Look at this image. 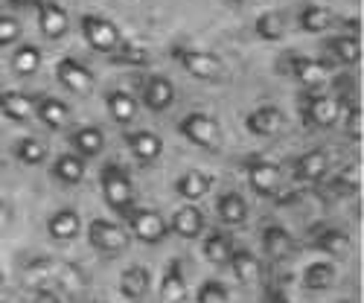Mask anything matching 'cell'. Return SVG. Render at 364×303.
<instances>
[{
	"mask_svg": "<svg viewBox=\"0 0 364 303\" xmlns=\"http://www.w3.org/2000/svg\"><path fill=\"white\" fill-rule=\"evenodd\" d=\"M105 108H108L111 119H114V123H119V126L134 123V119H137V111H140L137 100L129 94V90H123V87L108 90V94H105Z\"/></svg>",
	"mask_w": 364,
	"mask_h": 303,
	"instance_id": "obj_23",
	"label": "cell"
},
{
	"mask_svg": "<svg viewBox=\"0 0 364 303\" xmlns=\"http://www.w3.org/2000/svg\"><path fill=\"white\" fill-rule=\"evenodd\" d=\"M126 146H129L132 155H134L140 164H146V166L155 164V161L164 155V140H161V134L149 132V129L126 134Z\"/></svg>",
	"mask_w": 364,
	"mask_h": 303,
	"instance_id": "obj_20",
	"label": "cell"
},
{
	"mask_svg": "<svg viewBox=\"0 0 364 303\" xmlns=\"http://www.w3.org/2000/svg\"><path fill=\"white\" fill-rule=\"evenodd\" d=\"M55 79L62 82L70 94H79V97L90 94V90L97 87V76L90 73L87 65H82L79 58H73V55H62L55 62Z\"/></svg>",
	"mask_w": 364,
	"mask_h": 303,
	"instance_id": "obj_10",
	"label": "cell"
},
{
	"mask_svg": "<svg viewBox=\"0 0 364 303\" xmlns=\"http://www.w3.org/2000/svg\"><path fill=\"white\" fill-rule=\"evenodd\" d=\"M82 230V216H79V210L73 207H62V210H55V213H50L47 219V233L58 242H70L76 239Z\"/></svg>",
	"mask_w": 364,
	"mask_h": 303,
	"instance_id": "obj_24",
	"label": "cell"
},
{
	"mask_svg": "<svg viewBox=\"0 0 364 303\" xmlns=\"http://www.w3.org/2000/svg\"><path fill=\"white\" fill-rule=\"evenodd\" d=\"M158 297H161V303H184L190 297V286H187L184 265H181V260H172L166 265L161 289H158Z\"/></svg>",
	"mask_w": 364,
	"mask_h": 303,
	"instance_id": "obj_18",
	"label": "cell"
},
{
	"mask_svg": "<svg viewBox=\"0 0 364 303\" xmlns=\"http://www.w3.org/2000/svg\"><path fill=\"white\" fill-rule=\"evenodd\" d=\"M169 230L181 239H198L204 233V213L196 201L178 207L172 213V222H169Z\"/></svg>",
	"mask_w": 364,
	"mask_h": 303,
	"instance_id": "obj_17",
	"label": "cell"
},
{
	"mask_svg": "<svg viewBox=\"0 0 364 303\" xmlns=\"http://www.w3.org/2000/svg\"><path fill=\"white\" fill-rule=\"evenodd\" d=\"M210 190H213V175H207L201 169H187L184 175L175 181V193L184 198V201H198Z\"/></svg>",
	"mask_w": 364,
	"mask_h": 303,
	"instance_id": "obj_28",
	"label": "cell"
},
{
	"mask_svg": "<svg viewBox=\"0 0 364 303\" xmlns=\"http://www.w3.org/2000/svg\"><path fill=\"white\" fill-rule=\"evenodd\" d=\"M23 277L29 280V286H47V283H55L58 289H65L70 294H79L85 292L87 286V277L85 271L73 262H65V260H50V257H38L33 260L26 268H23Z\"/></svg>",
	"mask_w": 364,
	"mask_h": 303,
	"instance_id": "obj_1",
	"label": "cell"
},
{
	"mask_svg": "<svg viewBox=\"0 0 364 303\" xmlns=\"http://www.w3.org/2000/svg\"><path fill=\"white\" fill-rule=\"evenodd\" d=\"M172 58L184 68V73H190L193 79L201 82H216L225 73L222 58L213 55L210 50H196V47H172Z\"/></svg>",
	"mask_w": 364,
	"mask_h": 303,
	"instance_id": "obj_3",
	"label": "cell"
},
{
	"mask_svg": "<svg viewBox=\"0 0 364 303\" xmlns=\"http://www.w3.org/2000/svg\"><path fill=\"white\" fill-rule=\"evenodd\" d=\"M53 178L62 181V184L73 187V184H82L85 181V158H79L76 152H65V155H58L50 166Z\"/></svg>",
	"mask_w": 364,
	"mask_h": 303,
	"instance_id": "obj_33",
	"label": "cell"
},
{
	"mask_svg": "<svg viewBox=\"0 0 364 303\" xmlns=\"http://www.w3.org/2000/svg\"><path fill=\"white\" fill-rule=\"evenodd\" d=\"M100 187H102V198L114 213L126 216L137 201V190H134V178L126 172V166L119 164H105L100 169Z\"/></svg>",
	"mask_w": 364,
	"mask_h": 303,
	"instance_id": "obj_2",
	"label": "cell"
},
{
	"mask_svg": "<svg viewBox=\"0 0 364 303\" xmlns=\"http://www.w3.org/2000/svg\"><path fill=\"white\" fill-rule=\"evenodd\" d=\"M245 129L254 137H274L286 129V114L277 105H259L245 117Z\"/></svg>",
	"mask_w": 364,
	"mask_h": 303,
	"instance_id": "obj_14",
	"label": "cell"
},
{
	"mask_svg": "<svg viewBox=\"0 0 364 303\" xmlns=\"http://www.w3.org/2000/svg\"><path fill=\"white\" fill-rule=\"evenodd\" d=\"M265 303H291L280 289H268V294H265Z\"/></svg>",
	"mask_w": 364,
	"mask_h": 303,
	"instance_id": "obj_43",
	"label": "cell"
},
{
	"mask_svg": "<svg viewBox=\"0 0 364 303\" xmlns=\"http://www.w3.org/2000/svg\"><path fill=\"white\" fill-rule=\"evenodd\" d=\"M262 248H265V257L268 260H274V262H283L294 254V236L277 225V222H271L262 228Z\"/></svg>",
	"mask_w": 364,
	"mask_h": 303,
	"instance_id": "obj_16",
	"label": "cell"
},
{
	"mask_svg": "<svg viewBox=\"0 0 364 303\" xmlns=\"http://www.w3.org/2000/svg\"><path fill=\"white\" fill-rule=\"evenodd\" d=\"M196 303H230V292L222 280H204L196 292Z\"/></svg>",
	"mask_w": 364,
	"mask_h": 303,
	"instance_id": "obj_39",
	"label": "cell"
},
{
	"mask_svg": "<svg viewBox=\"0 0 364 303\" xmlns=\"http://www.w3.org/2000/svg\"><path fill=\"white\" fill-rule=\"evenodd\" d=\"M87 242L100 254H119L129 245V233L123 225H117L111 219H94L87 225Z\"/></svg>",
	"mask_w": 364,
	"mask_h": 303,
	"instance_id": "obj_9",
	"label": "cell"
},
{
	"mask_svg": "<svg viewBox=\"0 0 364 303\" xmlns=\"http://www.w3.org/2000/svg\"><path fill=\"white\" fill-rule=\"evenodd\" d=\"M41 303H58V300H53V297H44V300H41Z\"/></svg>",
	"mask_w": 364,
	"mask_h": 303,
	"instance_id": "obj_46",
	"label": "cell"
},
{
	"mask_svg": "<svg viewBox=\"0 0 364 303\" xmlns=\"http://www.w3.org/2000/svg\"><path fill=\"white\" fill-rule=\"evenodd\" d=\"M289 73L303 85V87H321L329 76H332V65L326 62H318V58H309V55H291L289 58Z\"/></svg>",
	"mask_w": 364,
	"mask_h": 303,
	"instance_id": "obj_13",
	"label": "cell"
},
{
	"mask_svg": "<svg viewBox=\"0 0 364 303\" xmlns=\"http://www.w3.org/2000/svg\"><path fill=\"white\" fill-rule=\"evenodd\" d=\"M149 283H151V271L146 265H129V268H123V275H119V294L137 303L146 297Z\"/></svg>",
	"mask_w": 364,
	"mask_h": 303,
	"instance_id": "obj_29",
	"label": "cell"
},
{
	"mask_svg": "<svg viewBox=\"0 0 364 303\" xmlns=\"http://www.w3.org/2000/svg\"><path fill=\"white\" fill-rule=\"evenodd\" d=\"M216 213L225 225L236 228V225H245L248 222V201L242 198L236 190H228L216 198Z\"/></svg>",
	"mask_w": 364,
	"mask_h": 303,
	"instance_id": "obj_31",
	"label": "cell"
},
{
	"mask_svg": "<svg viewBox=\"0 0 364 303\" xmlns=\"http://www.w3.org/2000/svg\"><path fill=\"white\" fill-rule=\"evenodd\" d=\"M9 219V210H6V204H4V198H0V225H4Z\"/></svg>",
	"mask_w": 364,
	"mask_h": 303,
	"instance_id": "obj_44",
	"label": "cell"
},
{
	"mask_svg": "<svg viewBox=\"0 0 364 303\" xmlns=\"http://www.w3.org/2000/svg\"><path fill=\"white\" fill-rule=\"evenodd\" d=\"M36 119H41L50 132H62L70 123V105L55 97H36Z\"/></svg>",
	"mask_w": 364,
	"mask_h": 303,
	"instance_id": "obj_22",
	"label": "cell"
},
{
	"mask_svg": "<svg viewBox=\"0 0 364 303\" xmlns=\"http://www.w3.org/2000/svg\"><path fill=\"white\" fill-rule=\"evenodd\" d=\"M344 117V129H347V137L350 140H355V143H361V105H350L347 108V114H341Z\"/></svg>",
	"mask_w": 364,
	"mask_h": 303,
	"instance_id": "obj_42",
	"label": "cell"
},
{
	"mask_svg": "<svg viewBox=\"0 0 364 303\" xmlns=\"http://www.w3.org/2000/svg\"><path fill=\"white\" fill-rule=\"evenodd\" d=\"M358 190V178L353 175V169H347V172H341V175H336L329 181V193L332 196H353Z\"/></svg>",
	"mask_w": 364,
	"mask_h": 303,
	"instance_id": "obj_41",
	"label": "cell"
},
{
	"mask_svg": "<svg viewBox=\"0 0 364 303\" xmlns=\"http://www.w3.org/2000/svg\"><path fill=\"white\" fill-rule=\"evenodd\" d=\"M126 222H129L132 236H137L146 245H161L169 236V222L164 219V213H158L151 207H132L126 213Z\"/></svg>",
	"mask_w": 364,
	"mask_h": 303,
	"instance_id": "obj_6",
	"label": "cell"
},
{
	"mask_svg": "<svg viewBox=\"0 0 364 303\" xmlns=\"http://www.w3.org/2000/svg\"><path fill=\"white\" fill-rule=\"evenodd\" d=\"M336 280H338V268L329 260H318L303 268V289L309 292H326L336 286Z\"/></svg>",
	"mask_w": 364,
	"mask_h": 303,
	"instance_id": "obj_30",
	"label": "cell"
},
{
	"mask_svg": "<svg viewBox=\"0 0 364 303\" xmlns=\"http://www.w3.org/2000/svg\"><path fill=\"white\" fill-rule=\"evenodd\" d=\"M332 23H336V15H332V9L321 6V4H306L297 12V26L303 29V33H309V36L326 33Z\"/></svg>",
	"mask_w": 364,
	"mask_h": 303,
	"instance_id": "obj_32",
	"label": "cell"
},
{
	"mask_svg": "<svg viewBox=\"0 0 364 303\" xmlns=\"http://www.w3.org/2000/svg\"><path fill=\"white\" fill-rule=\"evenodd\" d=\"M111 58H114V65H126V68H146L149 62H151V53L143 47V44H137V41H119V47L111 53Z\"/></svg>",
	"mask_w": 364,
	"mask_h": 303,
	"instance_id": "obj_37",
	"label": "cell"
},
{
	"mask_svg": "<svg viewBox=\"0 0 364 303\" xmlns=\"http://www.w3.org/2000/svg\"><path fill=\"white\" fill-rule=\"evenodd\" d=\"M79 29H82V36L87 41L90 50H97V53H105L111 55L119 41H123V33H119V26L102 15H82L79 18Z\"/></svg>",
	"mask_w": 364,
	"mask_h": 303,
	"instance_id": "obj_5",
	"label": "cell"
},
{
	"mask_svg": "<svg viewBox=\"0 0 364 303\" xmlns=\"http://www.w3.org/2000/svg\"><path fill=\"white\" fill-rule=\"evenodd\" d=\"M36 12H38V26H41L44 38L58 41V38L68 36L70 15L62 4H55V0H36Z\"/></svg>",
	"mask_w": 364,
	"mask_h": 303,
	"instance_id": "obj_11",
	"label": "cell"
},
{
	"mask_svg": "<svg viewBox=\"0 0 364 303\" xmlns=\"http://www.w3.org/2000/svg\"><path fill=\"white\" fill-rule=\"evenodd\" d=\"M140 97H143V105H146L149 111L164 114V111H169L172 102H175V85H172L164 73H149V76L143 79Z\"/></svg>",
	"mask_w": 364,
	"mask_h": 303,
	"instance_id": "obj_12",
	"label": "cell"
},
{
	"mask_svg": "<svg viewBox=\"0 0 364 303\" xmlns=\"http://www.w3.org/2000/svg\"><path fill=\"white\" fill-rule=\"evenodd\" d=\"M300 111H303V119L315 129H329L341 123V114H344V102L341 97L336 94H306L300 102Z\"/></svg>",
	"mask_w": 364,
	"mask_h": 303,
	"instance_id": "obj_7",
	"label": "cell"
},
{
	"mask_svg": "<svg viewBox=\"0 0 364 303\" xmlns=\"http://www.w3.org/2000/svg\"><path fill=\"white\" fill-rule=\"evenodd\" d=\"M21 33H23V26L15 18L0 15V47H15L21 41Z\"/></svg>",
	"mask_w": 364,
	"mask_h": 303,
	"instance_id": "obj_40",
	"label": "cell"
},
{
	"mask_svg": "<svg viewBox=\"0 0 364 303\" xmlns=\"http://www.w3.org/2000/svg\"><path fill=\"white\" fill-rule=\"evenodd\" d=\"M245 178H248V187L257 196L271 198V196H277V190L283 184V169L268 158H251L245 164Z\"/></svg>",
	"mask_w": 364,
	"mask_h": 303,
	"instance_id": "obj_8",
	"label": "cell"
},
{
	"mask_svg": "<svg viewBox=\"0 0 364 303\" xmlns=\"http://www.w3.org/2000/svg\"><path fill=\"white\" fill-rule=\"evenodd\" d=\"M201 254H204V260L207 262H213V265H228V260H230V254H233V239H230V233H225V230H210L207 236H204V242H201Z\"/></svg>",
	"mask_w": 364,
	"mask_h": 303,
	"instance_id": "obj_34",
	"label": "cell"
},
{
	"mask_svg": "<svg viewBox=\"0 0 364 303\" xmlns=\"http://www.w3.org/2000/svg\"><path fill=\"white\" fill-rule=\"evenodd\" d=\"M228 265H230L233 277H236L242 286H254V283L262 280V262H259V257H257L254 251H248V248H233Z\"/></svg>",
	"mask_w": 364,
	"mask_h": 303,
	"instance_id": "obj_21",
	"label": "cell"
},
{
	"mask_svg": "<svg viewBox=\"0 0 364 303\" xmlns=\"http://www.w3.org/2000/svg\"><path fill=\"white\" fill-rule=\"evenodd\" d=\"M312 245L329 257H347L353 251V239L344 228H336V225H318L312 230Z\"/></svg>",
	"mask_w": 364,
	"mask_h": 303,
	"instance_id": "obj_15",
	"label": "cell"
},
{
	"mask_svg": "<svg viewBox=\"0 0 364 303\" xmlns=\"http://www.w3.org/2000/svg\"><path fill=\"white\" fill-rule=\"evenodd\" d=\"M329 155L323 149H312V152H306V155H300L297 158V164H294V175L300 178V181H306V184H318V181H323L326 178V172H329Z\"/></svg>",
	"mask_w": 364,
	"mask_h": 303,
	"instance_id": "obj_25",
	"label": "cell"
},
{
	"mask_svg": "<svg viewBox=\"0 0 364 303\" xmlns=\"http://www.w3.org/2000/svg\"><path fill=\"white\" fill-rule=\"evenodd\" d=\"M326 53L332 55V62H338L344 68H353L361 62V41L355 33H344V36H332L326 41Z\"/></svg>",
	"mask_w": 364,
	"mask_h": 303,
	"instance_id": "obj_27",
	"label": "cell"
},
{
	"mask_svg": "<svg viewBox=\"0 0 364 303\" xmlns=\"http://www.w3.org/2000/svg\"><path fill=\"white\" fill-rule=\"evenodd\" d=\"M15 158L23 166H41L50 158V146L44 140H38V137H23V140L15 143Z\"/></svg>",
	"mask_w": 364,
	"mask_h": 303,
	"instance_id": "obj_36",
	"label": "cell"
},
{
	"mask_svg": "<svg viewBox=\"0 0 364 303\" xmlns=\"http://www.w3.org/2000/svg\"><path fill=\"white\" fill-rule=\"evenodd\" d=\"M0 114L12 123H33L36 119V97L21 90H0Z\"/></svg>",
	"mask_w": 364,
	"mask_h": 303,
	"instance_id": "obj_19",
	"label": "cell"
},
{
	"mask_svg": "<svg viewBox=\"0 0 364 303\" xmlns=\"http://www.w3.org/2000/svg\"><path fill=\"white\" fill-rule=\"evenodd\" d=\"M283 23H286V21H283L280 12H265V15L257 18V36H259L262 41H268V44L283 41V36H286V26H283Z\"/></svg>",
	"mask_w": 364,
	"mask_h": 303,
	"instance_id": "obj_38",
	"label": "cell"
},
{
	"mask_svg": "<svg viewBox=\"0 0 364 303\" xmlns=\"http://www.w3.org/2000/svg\"><path fill=\"white\" fill-rule=\"evenodd\" d=\"M178 132H181V137L190 140L198 149H210V152H213V149L222 146V126H219V119L204 114V111L187 114L178 123Z\"/></svg>",
	"mask_w": 364,
	"mask_h": 303,
	"instance_id": "obj_4",
	"label": "cell"
},
{
	"mask_svg": "<svg viewBox=\"0 0 364 303\" xmlns=\"http://www.w3.org/2000/svg\"><path fill=\"white\" fill-rule=\"evenodd\" d=\"M41 50L36 44H21L12 50V58H9V65L18 76H36L41 70Z\"/></svg>",
	"mask_w": 364,
	"mask_h": 303,
	"instance_id": "obj_35",
	"label": "cell"
},
{
	"mask_svg": "<svg viewBox=\"0 0 364 303\" xmlns=\"http://www.w3.org/2000/svg\"><path fill=\"white\" fill-rule=\"evenodd\" d=\"M12 4H36V0H12Z\"/></svg>",
	"mask_w": 364,
	"mask_h": 303,
	"instance_id": "obj_45",
	"label": "cell"
},
{
	"mask_svg": "<svg viewBox=\"0 0 364 303\" xmlns=\"http://www.w3.org/2000/svg\"><path fill=\"white\" fill-rule=\"evenodd\" d=\"M70 146L79 158H97L102 155V149H105V132L100 126H79L73 134H70Z\"/></svg>",
	"mask_w": 364,
	"mask_h": 303,
	"instance_id": "obj_26",
	"label": "cell"
}]
</instances>
